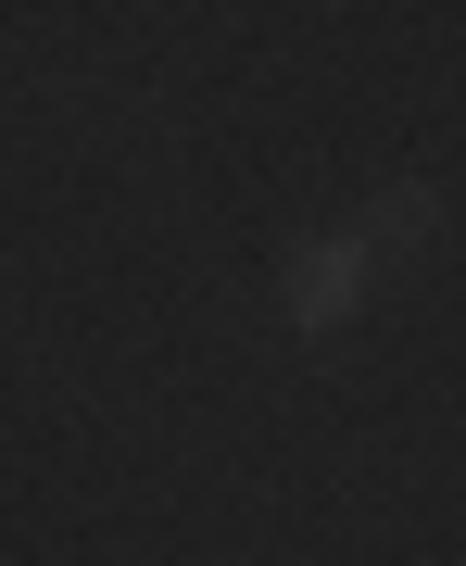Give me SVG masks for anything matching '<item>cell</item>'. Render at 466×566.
Listing matches in <instances>:
<instances>
[{
	"label": "cell",
	"mask_w": 466,
	"mask_h": 566,
	"mask_svg": "<svg viewBox=\"0 0 466 566\" xmlns=\"http://www.w3.org/2000/svg\"><path fill=\"white\" fill-rule=\"evenodd\" d=\"M365 264H379V240H365V227L315 240L303 264H290V327H341V315H353V290H365Z\"/></svg>",
	"instance_id": "6da1fadb"
}]
</instances>
